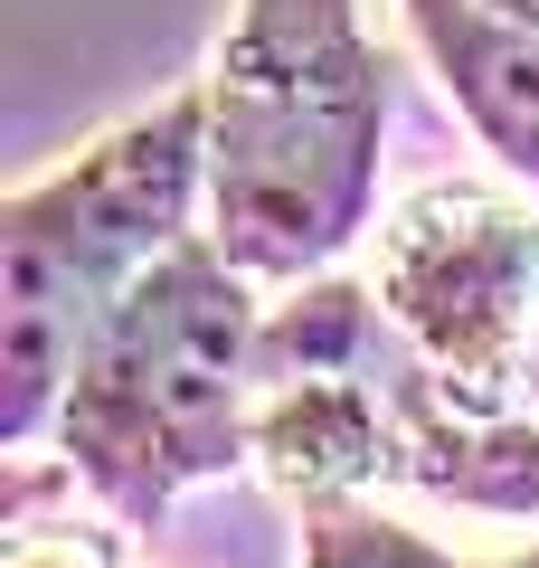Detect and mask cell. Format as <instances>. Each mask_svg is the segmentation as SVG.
<instances>
[{
  "label": "cell",
  "instance_id": "6da1fadb",
  "mask_svg": "<svg viewBox=\"0 0 539 568\" xmlns=\"http://www.w3.org/2000/svg\"><path fill=\"white\" fill-rule=\"evenodd\" d=\"M388 58L359 0H237L209 67V237L256 284L350 256L379 209Z\"/></svg>",
  "mask_w": 539,
  "mask_h": 568
},
{
  "label": "cell",
  "instance_id": "7a4b0ae2",
  "mask_svg": "<svg viewBox=\"0 0 539 568\" xmlns=\"http://www.w3.org/2000/svg\"><path fill=\"white\" fill-rule=\"evenodd\" d=\"M246 284L256 275L209 227H190L161 265H142L133 294L85 342L48 446L123 530H152L180 493L256 465L265 304Z\"/></svg>",
  "mask_w": 539,
  "mask_h": 568
},
{
  "label": "cell",
  "instance_id": "3957f363",
  "mask_svg": "<svg viewBox=\"0 0 539 568\" xmlns=\"http://www.w3.org/2000/svg\"><path fill=\"white\" fill-rule=\"evenodd\" d=\"M209 209V85L114 123L58 181L0 209V446L39 455L85 342Z\"/></svg>",
  "mask_w": 539,
  "mask_h": 568
},
{
  "label": "cell",
  "instance_id": "277c9868",
  "mask_svg": "<svg viewBox=\"0 0 539 568\" xmlns=\"http://www.w3.org/2000/svg\"><path fill=\"white\" fill-rule=\"evenodd\" d=\"M388 332L464 417L539 407V219L482 181H426L379 219L369 256Z\"/></svg>",
  "mask_w": 539,
  "mask_h": 568
},
{
  "label": "cell",
  "instance_id": "5b68a950",
  "mask_svg": "<svg viewBox=\"0 0 539 568\" xmlns=\"http://www.w3.org/2000/svg\"><path fill=\"white\" fill-rule=\"evenodd\" d=\"M379 342V332H369ZM256 465L294 511L350 503L388 474V407L369 361H322L256 379Z\"/></svg>",
  "mask_w": 539,
  "mask_h": 568
},
{
  "label": "cell",
  "instance_id": "8992f818",
  "mask_svg": "<svg viewBox=\"0 0 539 568\" xmlns=\"http://www.w3.org/2000/svg\"><path fill=\"white\" fill-rule=\"evenodd\" d=\"M417 29L436 85L455 95V114L482 133L511 181H530L539 200V29L492 10V0H398Z\"/></svg>",
  "mask_w": 539,
  "mask_h": 568
},
{
  "label": "cell",
  "instance_id": "52a82bcc",
  "mask_svg": "<svg viewBox=\"0 0 539 568\" xmlns=\"http://www.w3.org/2000/svg\"><path fill=\"white\" fill-rule=\"evenodd\" d=\"M303 568H464V559L350 493V503H313L303 511Z\"/></svg>",
  "mask_w": 539,
  "mask_h": 568
},
{
  "label": "cell",
  "instance_id": "ba28073f",
  "mask_svg": "<svg viewBox=\"0 0 539 568\" xmlns=\"http://www.w3.org/2000/svg\"><path fill=\"white\" fill-rule=\"evenodd\" d=\"M10 568H123V549H114V530H95V521H29L20 511V540H10Z\"/></svg>",
  "mask_w": 539,
  "mask_h": 568
},
{
  "label": "cell",
  "instance_id": "9c48e42d",
  "mask_svg": "<svg viewBox=\"0 0 539 568\" xmlns=\"http://www.w3.org/2000/svg\"><path fill=\"white\" fill-rule=\"evenodd\" d=\"M492 10H511V20H530V29H539V0H492Z\"/></svg>",
  "mask_w": 539,
  "mask_h": 568
},
{
  "label": "cell",
  "instance_id": "30bf717a",
  "mask_svg": "<svg viewBox=\"0 0 539 568\" xmlns=\"http://www.w3.org/2000/svg\"><path fill=\"white\" fill-rule=\"evenodd\" d=\"M501 568H539V540H530V549H520V559H501Z\"/></svg>",
  "mask_w": 539,
  "mask_h": 568
}]
</instances>
